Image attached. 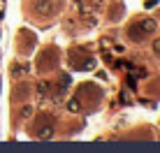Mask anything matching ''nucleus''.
<instances>
[{"label":"nucleus","instance_id":"3","mask_svg":"<svg viewBox=\"0 0 160 153\" xmlns=\"http://www.w3.org/2000/svg\"><path fill=\"white\" fill-rule=\"evenodd\" d=\"M58 61V53H56V49H47V51H42L40 53V58H37V67L40 70H51L53 67V63Z\"/></svg>","mask_w":160,"mask_h":153},{"label":"nucleus","instance_id":"1","mask_svg":"<svg viewBox=\"0 0 160 153\" xmlns=\"http://www.w3.org/2000/svg\"><path fill=\"white\" fill-rule=\"evenodd\" d=\"M153 30H156V21H153V19H139L135 26L128 28V37L139 42V40H146Z\"/></svg>","mask_w":160,"mask_h":153},{"label":"nucleus","instance_id":"7","mask_svg":"<svg viewBox=\"0 0 160 153\" xmlns=\"http://www.w3.org/2000/svg\"><path fill=\"white\" fill-rule=\"evenodd\" d=\"M21 114H23V116H30V114H32V109H30V107H23V111H21Z\"/></svg>","mask_w":160,"mask_h":153},{"label":"nucleus","instance_id":"4","mask_svg":"<svg viewBox=\"0 0 160 153\" xmlns=\"http://www.w3.org/2000/svg\"><path fill=\"white\" fill-rule=\"evenodd\" d=\"M37 135H40V139H51V137H53V125H44V128H37Z\"/></svg>","mask_w":160,"mask_h":153},{"label":"nucleus","instance_id":"5","mask_svg":"<svg viewBox=\"0 0 160 153\" xmlns=\"http://www.w3.org/2000/svg\"><path fill=\"white\" fill-rule=\"evenodd\" d=\"M19 97H23V100L28 97V86H26V84H21V86L14 88V100H19Z\"/></svg>","mask_w":160,"mask_h":153},{"label":"nucleus","instance_id":"6","mask_svg":"<svg viewBox=\"0 0 160 153\" xmlns=\"http://www.w3.org/2000/svg\"><path fill=\"white\" fill-rule=\"evenodd\" d=\"M153 51H156V56H160V37L153 42Z\"/></svg>","mask_w":160,"mask_h":153},{"label":"nucleus","instance_id":"2","mask_svg":"<svg viewBox=\"0 0 160 153\" xmlns=\"http://www.w3.org/2000/svg\"><path fill=\"white\" fill-rule=\"evenodd\" d=\"M32 7H35V14L40 16H53L60 12L63 0H32Z\"/></svg>","mask_w":160,"mask_h":153}]
</instances>
